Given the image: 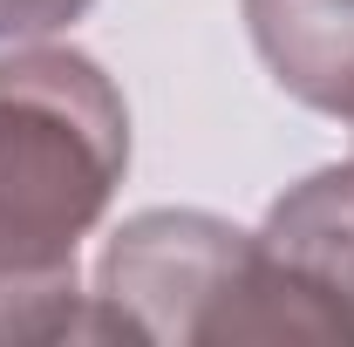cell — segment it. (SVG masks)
I'll return each mask as SVG.
<instances>
[{
    "label": "cell",
    "mask_w": 354,
    "mask_h": 347,
    "mask_svg": "<svg viewBox=\"0 0 354 347\" xmlns=\"http://www.w3.org/2000/svg\"><path fill=\"white\" fill-rule=\"evenodd\" d=\"M130 177V102L62 41L0 55V265H75Z\"/></svg>",
    "instance_id": "6da1fadb"
},
{
    "label": "cell",
    "mask_w": 354,
    "mask_h": 347,
    "mask_svg": "<svg viewBox=\"0 0 354 347\" xmlns=\"http://www.w3.org/2000/svg\"><path fill=\"white\" fill-rule=\"evenodd\" d=\"M225 341L354 347V157L307 171L266 205L245 272L205 334V347Z\"/></svg>",
    "instance_id": "7a4b0ae2"
},
{
    "label": "cell",
    "mask_w": 354,
    "mask_h": 347,
    "mask_svg": "<svg viewBox=\"0 0 354 347\" xmlns=\"http://www.w3.org/2000/svg\"><path fill=\"white\" fill-rule=\"evenodd\" d=\"M252 232L198 205H157L102 238L88 286V341L205 347L218 306L245 272Z\"/></svg>",
    "instance_id": "3957f363"
},
{
    "label": "cell",
    "mask_w": 354,
    "mask_h": 347,
    "mask_svg": "<svg viewBox=\"0 0 354 347\" xmlns=\"http://www.w3.org/2000/svg\"><path fill=\"white\" fill-rule=\"evenodd\" d=\"M266 75L300 109L354 123V0H239Z\"/></svg>",
    "instance_id": "277c9868"
},
{
    "label": "cell",
    "mask_w": 354,
    "mask_h": 347,
    "mask_svg": "<svg viewBox=\"0 0 354 347\" xmlns=\"http://www.w3.org/2000/svg\"><path fill=\"white\" fill-rule=\"evenodd\" d=\"M7 341H88L75 265H0V347Z\"/></svg>",
    "instance_id": "5b68a950"
},
{
    "label": "cell",
    "mask_w": 354,
    "mask_h": 347,
    "mask_svg": "<svg viewBox=\"0 0 354 347\" xmlns=\"http://www.w3.org/2000/svg\"><path fill=\"white\" fill-rule=\"evenodd\" d=\"M95 0H0V48L7 41H48L68 21H82Z\"/></svg>",
    "instance_id": "8992f818"
}]
</instances>
